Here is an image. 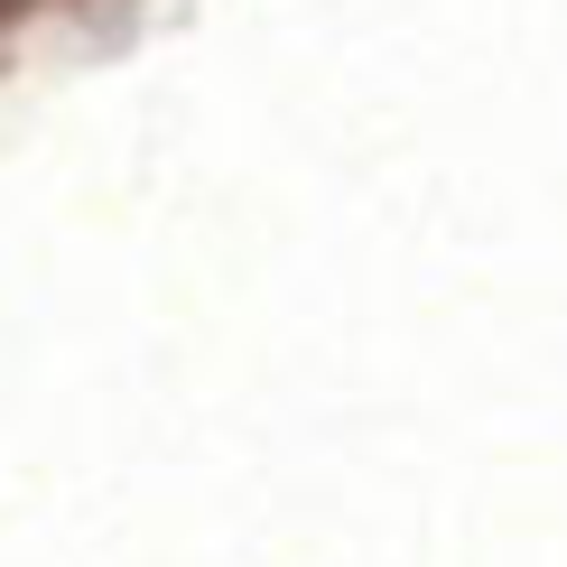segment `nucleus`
I'll return each mask as SVG.
<instances>
[]
</instances>
